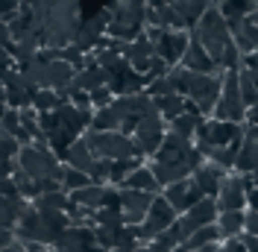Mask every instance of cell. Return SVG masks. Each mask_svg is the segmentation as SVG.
<instances>
[{"instance_id":"35","label":"cell","mask_w":258,"mask_h":252,"mask_svg":"<svg viewBox=\"0 0 258 252\" xmlns=\"http://www.w3.org/2000/svg\"><path fill=\"white\" fill-rule=\"evenodd\" d=\"M243 235H255L258 237V211L246 208V223H243Z\"/></svg>"},{"instance_id":"27","label":"cell","mask_w":258,"mask_h":252,"mask_svg":"<svg viewBox=\"0 0 258 252\" xmlns=\"http://www.w3.org/2000/svg\"><path fill=\"white\" fill-rule=\"evenodd\" d=\"M238 82H241V97L243 103H246V111L252 109V106H258V79L249 74V71H238Z\"/></svg>"},{"instance_id":"42","label":"cell","mask_w":258,"mask_h":252,"mask_svg":"<svg viewBox=\"0 0 258 252\" xmlns=\"http://www.w3.org/2000/svg\"><path fill=\"white\" fill-rule=\"evenodd\" d=\"M3 252H27V243H21V240L15 237V243H12V246H6Z\"/></svg>"},{"instance_id":"43","label":"cell","mask_w":258,"mask_h":252,"mask_svg":"<svg viewBox=\"0 0 258 252\" xmlns=\"http://www.w3.org/2000/svg\"><path fill=\"white\" fill-rule=\"evenodd\" d=\"M27 252H56L50 246H41V243H27Z\"/></svg>"},{"instance_id":"7","label":"cell","mask_w":258,"mask_h":252,"mask_svg":"<svg viewBox=\"0 0 258 252\" xmlns=\"http://www.w3.org/2000/svg\"><path fill=\"white\" fill-rule=\"evenodd\" d=\"M164 135H167V123L161 120L159 114H156V117H147V120H141V123L135 126V132H132V141H135L138 156H141V158H153L161 150Z\"/></svg>"},{"instance_id":"45","label":"cell","mask_w":258,"mask_h":252,"mask_svg":"<svg viewBox=\"0 0 258 252\" xmlns=\"http://www.w3.org/2000/svg\"><path fill=\"white\" fill-rule=\"evenodd\" d=\"M147 3H150V6H167L170 0H147Z\"/></svg>"},{"instance_id":"40","label":"cell","mask_w":258,"mask_h":252,"mask_svg":"<svg viewBox=\"0 0 258 252\" xmlns=\"http://www.w3.org/2000/svg\"><path fill=\"white\" fill-rule=\"evenodd\" d=\"M117 3H123L126 9H147V6H150L147 0H117Z\"/></svg>"},{"instance_id":"23","label":"cell","mask_w":258,"mask_h":252,"mask_svg":"<svg viewBox=\"0 0 258 252\" xmlns=\"http://www.w3.org/2000/svg\"><path fill=\"white\" fill-rule=\"evenodd\" d=\"M203 123H206V117H200V114H188V111H185V114L176 117L173 123H167V129H170L173 135H179V138H185V141H194Z\"/></svg>"},{"instance_id":"18","label":"cell","mask_w":258,"mask_h":252,"mask_svg":"<svg viewBox=\"0 0 258 252\" xmlns=\"http://www.w3.org/2000/svg\"><path fill=\"white\" fill-rule=\"evenodd\" d=\"M94 153H91V147L85 144V138L71 144V150H68V156H64V164H71L74 170H80V173H91V167H94Z\"/></svg>"},{"instance_id":"5","label":"cell","mask_w":258,"mask_h":252,"mask_svg":"<svg viewBox=\"0 0 258 252\" xmlns=\"http://www.w3.org/2000/svg\"><path fill=\"white\" fill-rule=\"evenodd\" d=\"M176 220H179V214L173 211V205L159 194L156 203H153V208H150V214H147V220L138 226V240H141V243H153L156 237L164 235Z\"/></svg>"},{"instance_id":"14","label":"cell","mask_w":258,"mask_h":252,"mask_svg":"<svg viewBox=\"0 0 258 252\" xmlns=\"http://www.w3.org/2000/svg\"><path fill=\"white\" fill-rule=\"evenodd\" d=\"M182 68L191 71V74H217V71H220L194 32H191V44H188V50H185V59H182Z\"/></svg>"},{"instance_id":"9","label":"cell","mask_w":258,"mask_h":252,"mask_svg":"<svg viewBox=\"0 0 258 252\" xmlns=\"http://www.w3.org/2000/svg\"><path fill=\"white\" fill-rule=\"evenodd\" d=\"M220 217V208H217V200H211L206 197L200 205H194L188 214H182L179 217V232H182V243L188 240L191 235H197L200 229H206V226H214Z\"/></svg>"},{"instance_id":"24","label":"cell","mask_w":258,"mask_h":252,"mask_svg":"<svg viewBox=\"0 0 258 252\" xmlns=\"http://www.w3.org/2000/svg\"><path fill=\"white\" fill-rule=\"evenodd\" d=\"M156 106H159V114L164 123H173L176 117H182L185 114V106H188V100L182 94H170V97H161V100H156Z\"/></svg>"},{"instance_id":"20","label":"cell","mask_w":258,"mask_h":252,"mask_svg":"<svg viewBox=\"0 0 258 252\" xmlns=\"http://www.w3.org/2000/svg\"><path fill=\"white\" fill-rule=\"evenodd\" d=\"M120 188H129V191H144V194H153V197H159L161 194V185L156 182V176H153V170L150 167H138L135 173L126 176V182L120 185Z\"/></svg>"},{"instance_id":"16","label":"cell","mask_w":258,"mask_h":252,"mask_svg":"<svg viewBox=\"0 0 258 252\" xmlns=\"http://www.w3.org/2000/svg\"><path fill=\"white\" fill-rule=\"evenodd\" d=\"M109 82H112L109 74H106L91 56H88V68H82L80 74H77V79H74V85H77L80 91H85V94H91V91H97V88H106Z\"/></svg>"},{"instance_id":"13","label":"cell","mask_w":258,"mask_h":252,"mask_svg":"<svg viewBox=\"0 0 258 252\" xmlns=\"http://www.w3.org/2000/svg\"><path fill=\"white\" fill-rule=\"evenodd\" d=\"M194 185L203 191L206 197H211V200H217L220 197V188H223V182L229 179V170H223L220 164H214V161H206L203 167H197V173L191 176Z\"/></svg>"},{"instance_id":"4","label":"cell","mask_w":258,"mask_h":252,"mask_svg":"<svg viewBox=\"0 0 258 252\" xmlns=\"http://www.w3.org/2000/svg\"><path fill=\"white\" fill-rule=\"evenodd\" d=\"M211 117L220 120V123H238V126L246 123V103H243V97H241L238 71H229L226 74L223 94H220V103H217V109H214Z\"/></svg>"},{"instance_id":"26","label":"cell","mask_w":258,"mask_h":252,"mask_svg":"<svg viewBox=\"0 0 258 252\" xmlns=\"http://www.w3.org/2000/svg\"><path fill=\"white\" fill-rule=\"evenodd\" d=\"M94 226L97 229H112V232L123 229L126 226L123 208H100V211H94Z\"/></svg>"},{"instance_id":"6","label":"cell","mask_w":258,"mask_h":252,"mask_svg":"<svg viewBox=\"0 0 258 252\" xmlns=\"http://www.w3.org/2000/svg\"><path fill=\"white\" fill-rule=\"evenodd\" d=\"M109 24H112V9L106 6V9H100L97 15H91V18H85V21H82L80 32L74 35V44H77V47H80L85 56H91L94 50L103 47Z\"/></svg>"},{"instance_id":"46","label":"cell","mask_w":258,"mask_h":252,"mask_svg":"<svg viewBox=\"0 0 258 252\" xmlns=\"http://www.w3.org/2000/svg\"><path fill=\"white\" fill-rule=\"evenodd\" d=\"M0 164H9V161H6V158H3V153H0Z\"/></svg>"},{"instance_id":"28","label":"cell","mask_w":258,"mask_h":252,"mask_svg":"<svg viewBox=\"0 0 258 252\" xmlns=\"http://www.w3.org/2000/svg\"><path fill=\"white\" fill-rule=\"evenodd\" d=\"M32 205H35L38 211H68L71 197H68L64 191H56V194H44V197L32 200Z\"/></svg>"},{"instance_id":"2","label":"cell","mask_w":258,"mask_h":252,"mask_svg":"<svg viewBox=\"0 0 258 252\" xmlns=\"http://www.w3.org/2000/svg\"><path fill=\"white\" fill-rule=\"evenodd\" d=\"M18 164L35 182H53V179L62 182V158L56 156L50 147H38V144L24 147L21 156H18Z\"/></svg>"},{"instance_id":"3","label":"cell","mask_w":258,"mask_h":252,"mask_svg":"<svg viewBox=\"0 0 258 252\" xmlns=\"http://www.w3.org/2000/svg\"><path fill=\"white\" fill-rule=\"evenodd\" d=\"M82 138H85V144L91 147L94 158H109V161L141 158L138 156V150H135L132 135H123V132H94V129H88Z\"/></svg>"},{"instance_id":"10","label":"cell","mask_w":258,"mask_h":252,"mask_svg":"<svg viewBox=\"0 0 258 252\" xmlns=\"http://www.w3.org/2000/svg\"><path fill=\"white\" fill-rule=\"evenodd\" d=\"M161 197L173 205V211H176L179 217H182V214H188L194 205H200L203 200H206V194L194 185V179H185V182H176V185L164 188V191H161Z\"/></svg>"},{"instance_id":"15","label":"cell","mask_w":258,"mask_h":252,"mask_svg":"<svg viewBox=\"0 0 258 252\" xmlns=\"http://www.w3.org/2000/svg\"><path fill=\"white\" fill-rule=\"evenodd\" d=\"M147 167L153 170V176H156V182L161 185V191L170 188V185H176V182H185V179H191L194 176V170L188 167V164H167V161H156V158H150Z\"/></svg>"},{"instance_id":"22","label":"cell","mask_w":258,"mask_h":252,"mask_svg":"<svg viewBox=\"0 0 258 252\" xmlns=\"http://www.w3.org/2000/svg\"><path fill=\"white\" fill-rule=\"evenodd\" d=\"M235 173H241V176L258 173V141H246L243 138V147L238 153V161H235Z\"/></svg>"},{"instance_id":"21","label":"cell","mask_w":258,"mask_h":252,"mask_svg":"<svg viewBox=\"0 0 258 252\" xmlns=\"http://www.w3.org/2000/svg\"><path fill=\"white\" fill-rule=\"evenodd\" d=\"M243 223H246V211H220L217 217V229L223 240H235L243 235Z\"/></svg>"},{"instance_id":"17","label":"cell","mask_w":258,"mask_h":252,"mask_svg":"<svg viewBox=\"0 0 258 252\" xmlns=\"http://www.w3.org/2000/svg\"><path fill=\"white\" fill-rule=\"evenodd\" d=\"M167 6H173L179 15L185 18L188 30H194V27L200 24V18H203V15L211 9V6H214V0H170Z\"/></svg>"},{"instance_id":"11","label":"cell","mask_w":258,"mask_h":252,"mask_svg":"<svg viewBox=\"0 0 258 252\" xmlns=\"http://www.w3.org/2000/svg\"><path fill=\"white\" fill-rule=\"evenodd\" d=\"M123 59L129 62V68L135 71V74H150V62L156 59V44L147 38V35H138L135 41H126L123 44Z\"/></svg>"},{"instance_id":"38","label":"cell","mask_w":258,"mask_h":252,"mask_svg":"<svg viewBox=\"0 0 258 252\" xmlns=\"http://www.w3.org/2000/svg\"><path fill=\"white\" fill-rule=\"evenodd\" d=\"M243 246H246V252H258V237L255 235H241Z\"/></svg>"},{"instance_id":"34","label":"cell","mask_w":258,"mask_h":252,"mask_svg":"<svg viewBox=\"0 0 258 252\" xmlns=\"http://www.w3.org/2000/svg\"><path fill=\"white\" fill-rule=\"evenodd\" d=\"M114 103V94H112V88L106 85V88H97V91H91V106L97 109H106V106H112Z\"/></svg>"},{"instance_id":"36","label":"cell","mask_w":258,"mask_h":252,"mask_svg":"<svg viewBox=\"0 0 258 252\" xmlns=\"http://www.w3.org/2000/svg\"><path fill=\"white\" fill-rule=\"evenodd\" d=\"M12 44V32H9V24L0 21V47H9Z\"/></svg>"},{"instance_id":"1","label":"cell","mask_w":258,"mask_h":252,"mask_svg":"<svg viewBox=\"0 0 258 252\" xmlns=\"http://www.w3.org/2000/svg\"><path fill=\"white\" fill-rule=\"evenodd\" d=\"M191 32L200 38V44H203L206 53L214 59V65H220L226 47L232 44V30H229V21L223 18V12H220V6H217V3H214L203 18H200V24H197Z\"/></svg>"},{"instance_id":"41","label":"cell","mask_w":258,"mask_h":252,"mask_svg":"<svg viewBox=\"0 0 258 252\" xmlns=\"http://www.w3.org/2000/svg\"><path fill=\"white\" fill-rule=\"evenodd\" d=\"M246 123H252V126H258V106H252V109L246 111Z\"/></svg>"},{"instance_id":"30","label":"cell","mask_w":258,"mask_h":252,"mask_svg":"<svg viewBox=\"0 0 258 252\" xmlns=\"http://www.w3.org/2000/svg\"><path fill=\"white\" fill-rule=\"evenodd\" d=\"M59 59H62V62H68L74 71H77V74H80L82 68H88V56H85L77 44H68L64 50H59Z\"/></svg>"},{"instance_id":"32","label":"cell","mask_w":258,"mask_h":252,"mask_svg":"<svg viewBox=\"0 0 258 252\" xmlns=\"http://www.w3.org/2000/svg\"><path fill=\"white\" fill-rule=\"evenodd\" d=\"M21 150H24V144L18 141V138L6 135V132H0V153H3V158H6V161H18Z\"/></svg>"},{"instance_id":"44","label":"cell","mask_w":258,"mask_h":252,"mask_svg":"<svg viewBox=\"0 0 258 252\" xmlns=\"http://www.w3.org/2000/svg\"><path fill=\"white\" fill-rule=\"evenodd\" d=\"M220 246L223 243H211V246H206V249H200V252H220Z\"/></svg>"},{"instance_id":"19","label":"cell","mask_w":258,"mask_h":252,"mask_svg":"<svg viewBox=\"0 0 258 252\" xmlns=\"http://www.w3.org/2000/svg\"><path fill=\"white\" fill-rule=\"evenodd\" d=\"M114 97H135V94H144L147 91V77L144 74H135V71H126L120 79L109 82Z\"/></svg>"},{"instance_id":"31","label":"cell","mask_w":258,"mask_h":252,"mask_svg":"<svg viewBox=\"0 0 258 252\" xmlns=\"http://www.w3.org/2000/svg\"><path fill=\"white\" fill-rule=\"evenodd\" d=\"M53 249H56V252H85V249H82V243H80V235H77V229H74V226L56 237V246H53Z\"/></svg>"},{"instance_id":"12","label":"cell","mask_w":258,"mask_h":252,"mask_svg":"<svg viewBox=\"0 0 258 252\" xmlns=\"http://www.w3.org/2000/svg\"><path fill=\"white\" fill-rule=\"evenodd\" d=\"M188 44H191V32H164L159 41H156V56L164 59L170 68H176L185 59Z\"/></svg>"},{"instance_id":"25","label":"cell","mask_w":258,"mask_h":252,"mask_svg":"<svg viewBox=\"0 0 258 252\" xmlns=\"http://www.w3.org/2000/svg\"><path fill=\"white\" fill-rule=\"evenodd\" d=\"M88 185H94L91 182V176H85V173H80V170H74L71 164H64L62 161V191L71 197V194H77V191H82V188H88Z\"/></svg>"},{"instance_id":"39","label":"cell","mask_w":258,"mask_h":252,"mask_svg":"<svg viewBox=\"0 0 258 252\" xmlns=\"http://www.w3.org/2000/svg\"><path fill=\"white\" fill-rule=\"evenodd\" d=\"M15 243V232H0V252Z\"/></svg>"},{"instance_id":"37","label":"cell","mask_w":258,"mask_h":252,"mask_svg":"<svg viewBox=\"0 0 258 252\" xmlns=\"http://www.w3.org/2000/svg\"><path fill=\"white\" fill-rule=\"evenodd\" d=\"M246 208H255L258 211V185H252L246 191Z\"/></svg>"},{"instance_id":"47","label":"cell","mask_w":258,"mask_h":252,"mask_svg":"<svg viewBox=\"0 0 258 252\" xmlns=\"http://www.w3.org/2000/svg\"><path fill=\"white\" fill-rule=\"evenodd\" d=\"M214 3H217V6H220V3H223V0H214Z\"/></svg>"},{"instance_id":"33","label":"cell","mask_w":258,"mask_h":252,"mask_svg":"<svg viewBox=\"0 0 258 252\" xmlns=\"http://www.w3.org/2000/svg\"><path fill=\"white\" fill-rule=\"evenodd\" d=\"M21 15V0H0V21L12 24Z\"/></svg>"},{"instance_id":"8","label":"cell","mask_w":258,"mask_h":252,"mask_svg":"<svg viewBox=\"0 0 258 252\" xmlns=\"http://www.w3.org/2000/svg\"><path fill=\"white\" fill-rule=\"evenodd\" d=\"M252 185H258L252 176L229 173V179L220 188V197H217V208L220 211H246V191Z\"/></svg>"},{"instance_id":"29","label":"cell","mask_w":258,"mask_h":252,"mask_svg":"<svg viewBox=\"0 0 258 252\" xmlns=\"http://www.w3.org/2000/svg\"><path fill=\"white\" fill-rule=\"evenodd\" d=\"M62 103H64V100H62L59 94H56L53 88H41L38 94L32 97V109L38 111V114H47V111H56L59 106H62Z\"/></svg>"}]
</instances>
